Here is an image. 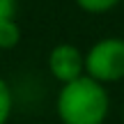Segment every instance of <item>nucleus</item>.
I'll use <instances>...</instances> for the list:
<instances>
[{
  "label": "nucleus",
  "instance_id": "obj_1",
  "mask_svg": "<svg viewBox=\"0 0 124 124\" xmlns=\"http://www.w3.org/2000/svg\"><path fill=\"white\" fill-rule=\"evenodd\" d=\"M55 115L60 124H106L110 115L108 85L90 78L87 74L60 85Z\"/></svg>",
  "mask_w": 124,
  "mask_h": 124
},
{
  "label": "nucleus",
  "instance_id": "obj_2",
  "mask_svg": "<svg viewBox=\"0 0 124 124\" xmlns=\"http://www.w3.org/2000/svg\"><path fill=\"white\" fill-rule=\"evenodd\" d=\"M85 74L103 85L124 80V37H101L85 51Z\"/></svg>",
  "mask_w": 124,
  "mask_h": 124
},
{
  "label": "nucleus",
  "instance_id": "obj_3",
  "mask_svg": "<svg viewBox=\"0 0 124 124\" xmlns=\"http://www.w3.org/2000/svg\"><path fill=\"white\" fill-rule=\"evenodd\" d=\"M46 67H48L51 78L58 80L60 85H64L85 74V53L76 44L62 41V44H55L48 51Z\"/></svg>",
  "mask_w": 124,
  "mask_h": 124
},
{
  "label": "nucleus",
  "instance_id": "obj_4",
  "mask_svg": "<svg viewBox=\"0 0 124 124\" xmlns=\"http://www.w3.org/2000/svg\"><path fill=\"white\" fill-rule=\"evenodd\" d=\"M21 25L16 18H5L0 21V51H12L21 44Z\"/></svg>",
  "mask_w": 124,
  "mask_h": 124
},
{
  "label": "nucleus",
  "instance_id": "obj_5",
  "mask_svg": "<svg viewBox=\"0 0 124 124\" xmlns=\"http://www.w3.org/2000/svg\"><path fill=\"white\" fill-rule=\"evenodd\" d=\"M14 113V92L9 83L0 76V124H7Z\"/></svg>",
  "mask_w": 124,
  "mask_h": 124
},
{
  "label": "nucleus",
  "instance_id": "obj_6",
  "mask_svg": "<svg viewBox=\"0 0 124 124\" xmlns=\"http://www.w3.org/2000/svg\"><path fill=\"white\" fill-rule=\"evenodd\" d=\"M74 2L85 14H108L117 5H122V0H74Z\"/></svg>",
  "mask_w": 124,
  "mask_h": 124
},
{
  "label": "nucleus",
  "instance_id": "obj_7",
  "mask_svg": "<svg viewBox=\"0 0 124 124\" xmlns=\"http://www.w3.org/2000/svg\"><path fill=\"white\" fill-rule=\"evenodd\" d=\"M18 0H0V21L5 18H16Z\"/></svg>",
  "mask_w": 124,
  "mask_h": 124
},
{
  "label": "nucleus",
  "instance_id": "obj_8",
  "mask_svg": "<svg viewBox=\"0 0 124 124\" xmlns=\"http://www.w3.org/2000/svg\"><path fill=\"white\" fill-rule=\"evenodd\" d=\"M0 53H2V51H0Z\"/></svg>",
  "mask_w": 124,
  "mask_h": 124
},
{
  "label": "nucleus",
  "instance_id": "obj_9",
  "mask_svg": "<svg viewBox=\"0 0 124 124\" xmlns=\"http://www.w3.org/2000/svg\"><path fill=\"white\" fill-rule=\"evenodd\" d=\"M122 2H124V0H122Z\"/></svg>",
  "mask_w": 124,
  "mask_h": 124
},
{
  "label": "nucleus",
  "instance_id": "obj_10",
  "mask_svg": "<svg viewBox=\"0 0 124 124\" xmlns=\"http://www.w3.org/2000/svg\"><path fill=\"white\" fill-rule=\"evenodd\" d=\"M122 117H124V115H122Z\"/></svg>",
  "mask_w": 124,
  "mask_h": 124
}]
</instances>
